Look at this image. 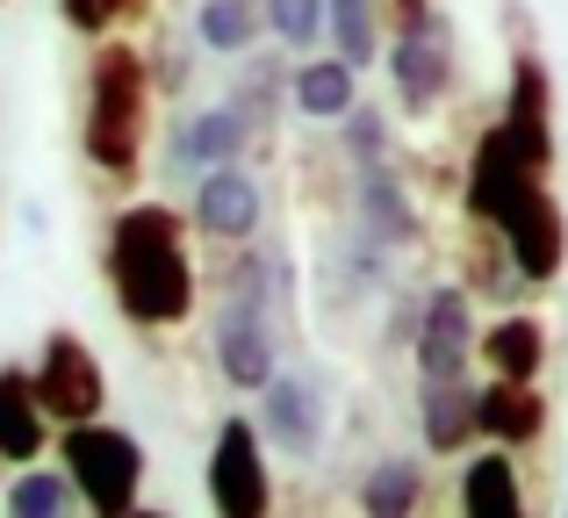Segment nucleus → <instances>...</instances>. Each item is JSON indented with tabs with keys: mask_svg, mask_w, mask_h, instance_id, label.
I'll return each instance as SVG.
<instances>
[{
	"mask_svg": "<svg viewBox=\"0 0 568 518\" xmlns=\"http://www.w3.org/2000/svg\"><path fill=\"white\" fill-rule=\"evenodd\" d=\"M417 433H425V454L454 461L483 439V389L468 375L460 382H417Z\"/></svg>",
	"mask_w": 568,
	"mask_h": 518,
	"instance_id": "nucleus-12",
	"label": "nucleus"
},
{
	"mask_svg": "<svg viewBox=\"0 0 568 518\" xmlns=\"http://www.w3.org/2000/svg\"><path fill=\"white\" fill-rule=\"evenodd\" d=\"M382 8H388V22H396V29H410V22H425V14H432V0H382Z\"/></svg>",
	"mask_w": 568,
	"mask_h": 518,
	"instance_id": "nucleus-29",
	"label": "nucleus"
},
{
	"mask_svg": "<svg viewBox=\"0 0 568 518\" xmlns=\"http://www.w3.org/2000/svg\"><path fill=\"white\" fill-rule=\"evenodd\" d=\"M504 123H511L518 144L555 173V80H547L540 51H518L511 58V80H504Z\"/></svg>",
	"mask_w": 568,
	"mask_h": 518,
	"instance_id": "nucleus-14",
	"label": "nucleus"
},
{
	"mask_svg": "<svg viewBox=\"0 0 568 518\" xmlns=\"http://www.w3.org/2000/svg\"><path fill=\"white\" fill-rule=\"evenodd\" d=\"M540 181H547V166L526 152V144H518V130L497 115V123L475 138V152H468V181H460V202H468L475 224L497 231V216L511 210L526 187H540Z\"/></svg>",
	"mask_w": 568,
	"mask_h": 518,
	"instance_id": "nucleus-5",
	"label": "nucleus"
},
{
	"mask_svg": "<svg viewBox=\"0 0 568 518\" xmlns=\"http://www.w3.org/2000/svg\"><path fill=\"white\" fill-rule=\"evenodd\" d=\"M58 461L72 468L87 511L123 518V511L144 505V439L123 433V425H109V418L58 425Z\"/></svg>",
	"mask_w": 568,
	"mask_h": 518,
	"instance_id": "nucleus-3",
	"label": "nucleus"
},
{
	"mask_svg": "<svg viewBox=\"0 0 568 518\" xmlns=\"http://www.w3.org/2000/svg\"><path fill=\"white\" fill-rule=\"evenodd\" d=\"M266 29H274L288 51H310L324 37V0H266Z\"/></svg>",
	"mask_w": 568,
	"mask_h": 518,
	"instance_id": "nucleus-27",
	"label": "nucleus"
},
{
	"mask_svg": "<svg viewBox=\"0 0 568 518\" xmlns=\"http://www.w3.org/2000/svg\"><path fill=\"white\" fill-rule=\"evenodd\" d=\"M0 505H8L14 518H65L72 505H80V483H72V468H37L29 461L22 476L0 490Z\"/></svg>",
	"mask_w": 568,
	"mask_h": 518,
	"instance_id": "nucleus-24",
	"label": "nucleus"
},
{
	"mask_svg": "<svg viewBox=\"0 0 568 518\" xmlns=\"http://www.w3.org/2000/svg\"><path fill=\"white\" fill-rule=\"evenodd\" d=\"M483 360H489V375L540 382V367H547V324L526 317V309H504V317L483 332Z\"/></svg>",
	"mask_w": 568,
	"mask_h": 518,
	"instance_id": "nucleus-20",
	"label": "nucleus"
},
{
	"mask_svg": "<svg viewBox=\"0 0 568 518\" xmlns=\"http://www.w3.org/2000/svg\"><path fill=\"white\" fill-rule=\"evenodd\" d=\"M209 505L223 518H266L274 476H266V433L252 418H223L209 439Z\"/></svg>",
	"mask_w": 568,
	"mask_h": 518,
	"instance_id": "nucleus-4",
	"label": "nucleus"
},
{
	"mask_svg": "<svg viewBox=\"0 0 568 518\" xmlns=\"http://www.w3.org/2000/svg\"><path fill=\"white\" fill-rule=\"evenodd\" d=\"M152 58L123 37H94L87 58V115H80V152L109 181H138L144 166V130H152Z\"/></svg>",
	"mask_w": 568,
	"mask_h": 518,
	"instance_id": "nucleus-2",
	"label": "nucleus"
},
{
	"mask_svg": "<svg viewBox=\"0 0 568 518\" xmlns=\"http://www.w3.org/2000/svg\"><path fill=\"white\" fill-rule=\"evenodd\" d=\"M460 511H475V518H518L526 511V483H518L511 447L468 454V468H460Z\"/></svg>",
	"mask_w": 568,
	"mask_h": 518,
	"instance_id": "nucleus-18",
	"label": "nucleus"
},
{
	"mask_svg": "<svg viewBox=\"0 0 568 518\" xmlns=\"http://www.w3.org/2000/svg\"><path fill=\"white\" fill-rule=\"evenodd\" d=\"M497 245H504V260H511L518 281H540V288H547V281L568 266V216H561L555 187H547V181L526 187V195L497 216Z\"/></svg>",
	"mask_w": 568,
	"mask_h": 518,
	"instance_id": "nucleus-7",
	"label": "nucleus"
},
{
	"mask_svg": "<svg viewBox=\"0 0 568 518\" xmlns=\"http://www.w3.org/2000/svg\"><path fill=\"white\" fill-rule=\"evenodd\" d=\"M353 87H361V72L346 65V58H310V65L288 72V94H295V115H310V123H338V115L353 109Z\"/></svg>",
	"mask_w": 568,
	"mask_h": 518,
	"instance_id": "nucleus-19",
	"label": "nucleus"
},
{
	"mask_svg": "<svg viewBox=\"0 0 568 518\" xmlns=\"http://www.w3.org/2000/svg\"><path fill=\"white\" fill-rule=\"evenodd\" d=\"M58 14H65V29H80V37H115L123 22L152 14V0H58Z\"/></svg>",
	"mask_w": 568,
	"mask_h": 518,
	"instance_id": "nucleus-25",
	"label": "nucleus"
},
{
	"mask_svg": "<svg viewBox=\"0 0 568 518\" xmlns=\"http://www.w3.org/2000/svg\"><path fill=\"white\" fill-rule=\"evenodd\" d=\"M338 144H346L353 166H367V159H388V115L367 109V101H353V109L338 115Z\"/></svg>",
	"mask_w": 568,
	"mask_h": 518,
	"instance_id": "nucleus-26",
	"label": "nucleus"
},
{
	"mask_svg": "<svg viewBox=\"0 0 568 518\" xmlns=\"http://www.w3.org/2000/svg\"><path fill=\"white\" fill-rule=\"evenodd\" d=\"M266 29V0H202L194 8V37L209 43L216 58H245Z\"/></svg>",
	"mask_w": 568,
	"mask_h": 518,
	"instance_id": "nucleus-22",
	"label": "nucleus"
},
{
	"mask_svg": "<svg viewBox=\"0 0 568 518\" xmlns=\"http://www.w3.org/2000/svg\"><path fill=\"white\" fill-rule=\"evenodd\" d=\"M152 80L166 87V94H187V80H194V58H187V43H159V58H152Z\"/></svg>",
	"mask_w": 568,
	"mask_h": 518,
	"instance_id": "nucleus-28",
	"label": "nucleus"
},
{
	"mask_svg": "<svg viewBox=\"0 0 568 518\" xmlns=\"http://www.w3.org/2000/svg\"><path fill=\"white\" fill-rule=\"evenodd\" d=\"M101 266H109L115 309H123L138 332H173V324H187L194 303H202V274H194L187 224H181L173 202H130V210H115Z\"/></svg>",
	"mask_w": 568,
	"mask_h": 518,
	"instance_id": "nucleus-1",
	"label": "nucleus"
},
{
	"mask_svg": "<svg viewBox=\"0 0 568 518\" xmlns=\"http://www.w3.org/2000/svg\"><path fill=\"white\" fill-rule=\"evenodd\" d=\"M547 433V396L540 382H518V375H497L483 389V439L497 447H532Z\"/></svg>",
	"mask_w": 568,
	"mask_h": 518,
	"instance_id": "nucleus-17",
	"label": "nucleus"
},
{
	"mask_svg": "<svg viewBox=\"0 0 568 518\" xmlns=\"http://www.w3.org/2000/svg\"><path fill=\"white\" fill-rule=\"evenodd\" d=\"M417 505H425V461H410V454H382L361 476V511L367 518H410Z\"/></svg>",
	"mask_w": 568,
	"mask_h": 518,
	"instance_id": "nucleus-21",
	"label": "nucleus"
},
{
	"mask_svg": "<svg viewBox=\"0 0 568 518\" xmlns=\"http://www.w3.org/2000/svg\"><path fill=\"white\" fill-rule=\"evenodd\" d=\"M51 410H43L37 396V375L29 367H0V461L29 468L43 461V447H51Z\"/></svg>",
	"mask_w": 568,
	"mask_h": 518,
	"instance_id": "nucleus-16",
	"label": "nucleus"
},
{
	"mask_svg": "<svg viewBox=\"0 0 568 518\" xmlns=\"http://www.w3.org/2000/svg\"><path fill=\"white\" fill-rule=\"evenodd\" d=\"M252 115L237 109V101H216V109H194L173 123V138H166V166L173 173H209V166H231V159H245V144H252Z\"/></svg>",
	"mask_w": 568,
	"mask_h": 518,
	"instance_id": "nucleus-11",
	"label": "nucleus"
},
{
	"mask_svg": "<svg viewBox=\"0 0 568 518\" xmlns=\"http://www.w3.org/2000/svg\"><path fill=\"white\" fill-rule=\"evenodd\" d=\"M475 353H483V332H475L468 288H454V281L425 288V324H417V338H410L417 382H460Z\"/></svg>",
	"mask_w": 568,
	"mask_h": 518,
	"instance_id": "nucleus-9",
	"label": "nucleus"
},
{
	"mask_svg": "<svg viewBox=\"0 0 568 518\" xmlns=\"http://www.w3.org/2000/svg\"><path fill=\"white\" fill-rule=\"evenodd\" d=\"M29 375H37V396L58 425H80V418H101V410H109V375H101L94 346H87L80 332H65V324L43 338Z\"/></svg>",
	"mask_w": 568,
	"mask_h": 518,
	"instance_id": "nucleus-6",
	"label": "nucleus"
},
{
	"mask_svg": "<svg viewBox=\"0 0 568 518\" xmlns=\"http://www.w3.org/2000/svg\"><path fill=\"white\" fill-rule=\"evenodd\" d=\"M266 410H260V433L274 439L288 461H310V454L324 447V404H317V389H310L303 375H274L266 382Z\"/></svg>",
	"mask_w": 568,
	"mask_h": 518,
	"instance_id": "nucleus-15",
	"label": "nucleus"
},
{
	"mask_svg": "<svg viewBox=\"0 0 568 518\" xmlns=\"http://www.w3.org/2000/svg\"><path fill=\"white\" fill-rule=\"evenodd\" d=\"M260 216H266V195H260V181H252L237 159H231V166L194 173V231H202V238L252 245V238H260Z\"/></svg>",
	"mask_w": 568,
	"mask_h": 518,
	"instance_id": "nucleus-10",
	"label": "nucleus"
},
{
	"mask_svg": "<svg viewBox=\"0 0 568 518\" xmlns=\"http://www.w3.org/2000/svg\"><path fill=\"white\" fill-rule=\"evenodd\" d=\"M353 231H367L375 245H388V253L417 245V202L403 195V181L388 173V159L353 166Z\"/></svg>",
	"mask_w": 568,
	"mask_h": 518,
	"instance_id": "nucleus-13",
	"label": "nucleus"
},
{
	"mask_svg": "<svg viewBox=\"0 0 568 518\" xmlns=\"http://www.w3.org/2000/svg\"><path fill=\"white\" fill-rule=\"evenodd\" d=\"M382 0H324V37L353 72H367L382 58Z\"/></svg>",
	"mask_w": 568,
	"mask_h": 518,
	"instance_id": "nucleus-23",
	"label": "nucleus"
},
{
	"mask_svg": "<svg viewBox=\"0 0 568 518\" xmlns=\"http://www.w3.org/2000/svg\"><path fill=\"white\" fill-rule=\"evenodd\" d=\"M388 87H396L403 115H432L454 87V22L439 8L425 22L396 29V51H388Z\"/></svg>",
	"mask_w": 568,
	"mask_h": 518,
	"instance_id": "nucleus-8",
	"label": "nucleus"
}]
</instances>
